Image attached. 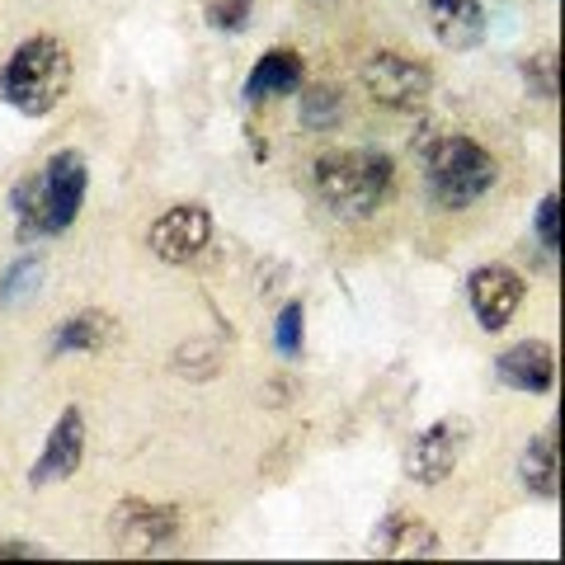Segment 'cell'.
<instances>
[{
	"mask_svg": "<svg viewBox=\"0 0 565 565\" xmlns=\"http://www.w3.org/2000/svg\"><path fill=\"white\" fill-rule=\"evenodd\" d=\"M85 184H90V170H85L81 151H57L43 166V174L14 184L10 207H14V222H20V236L33 241V236L71 232V222L81 217V203H85Z\"/></svg>",
	"mask_w": 565,
	"mask_h": 565,
	"instance_id": "1",
	"label": "cell"
},
{
	"mask_svg": "<svg viewBox=\"0 0 565 565\" xmlns=\"http://www.w3.org/2000/svg\"><path fill=\"white\" fill-rule=\"evenodd\" d=\"M316 170V193L334 217H373V212L392 199L396 170L382 151H330L311 166Z\"/></svg>",
	"mask_w": 565,
	"mask_h": 565,
	"instance_id": "2",
	"label": "cell"
},
{
	"mask_svg": "<svg viewBox=\"0 0 565 565\" xmlns=\"http://www.w3.org/2000/svg\"><path fill=\"white\" fill-rule=\"evenodd\" d=\"M71 76H76V66H71L66 43L29 39L14 47V57L0 71V95L24 118H47L71 95Z\"/></svg>",
	"mask_w": 565,
	"mask_h": 565,
	"instance_id": "3",
	"label": "cell"
},
{
	"mask_svg": "<svg viewBox=\"0 0 565 565\" xmlns=\"http://www.w3.org/2000/svg\"><path fill=\"white\" fill-rule=\"evenodd\" d=\"M494 180H500V166H494V156L476 137H438L429 161H424L429 199L438 207H448V212H462L471 203H481L494 189Z\"/></svg>",
	"mask_w": 565,
	"mask_h": 565,
	"instance_id": "4",
	"label": "cell"
},
{
	"mask_svg": "<svg viewBox=\"0 0 565 565\" xmlns=\"http://www.w3.org/2000/svg\"><path fill=\"white\" fill-rule=\"evenodd\" d=\"M363 90L382 109H419L434 95V71L419 57H405V52H373L363 62Z\"/></svg>",
	"mask_w": 565,
	"mask_h": 565,
	"instance_id": "5",
	"label": "cell"
},
{
	"mask_svg": "<svg viewBox=\"0 0 565 565\" xmlns=\"http://www.w3.org/2000/svg\"><path fill=\"white\" fill-rule=\"evenodd\" d=\"M109 533L118 542V552L128 556H161L180 537V514L174 504H147V500H122L114 509Z\"/></svg>",
	"mask_w": 565,
	"mask_h": 565,
	"instance_id": "6",
	"label": "cell"
},
{
	"mask_svg": "<svg viewBox=\"0 0 565 565\" xmlns=\"http://www.w3.org/2000/svg\"><path fill=\"white\" fill-rule=\"evenodd\" d=\"M467 438H471V429L462 419L429 424L424 434H415L411 452H405V476H411L415 486H444L448 476L457 471V462H462Z\"/></svg>",
	"mask_w": 565,
	"mask_h": 565,
	"instance_id": "7",
	"label": "cell"
},
{
	"mask_svg": "<svg viewBox=\"0 0 565 565\" xmlns=\"http://www.w3.org/2000/svg\"><path fill=\"white\" fill-rule=\"evenodd\" d=\"M523 292H527V282L509 269V264H481V269H471V278H467L471 311H476V321H481L486 334H500L509 321H514L519 307H523Z\"/></svg>",
	"mask_w": 565,
	"mask_h": 565,
	"instance_id": "8",
	"label": "cell"
},
{
	"mask_svg": "<svg viewBox=\"0 0 565 565\" xmlns=\"http://www.w3.org/2000/svg\"><path fill=\"white\" fill-rule=\"evenodd\" d=\"M207 241H212V217H207V207H199V203H180V207L161 212V217L151 222V232H147L151 255L161 264L199 259L207 250Z\"/></svg>",
	"mask_w": 565,
	"mask_h": 565,
	"instance_id": "9",
	"label": "cell"
},
{
	"mask_svg": "<svg viewBox=\"0 0 565 565\" xmlns=\"http://www.w3.org/2000/svg\"><path fill=\"white\" fill-rule=\"evenodd\" d=\"M81 457H85V415L71 405V411L57 415L52 424L47 444H43V457L33 462L29 471V486H57V481H71V476L81 471Z\"/></svg>",
	"mask_w": 565,
	"mask_h": 565,
	"instance_id": "10",
	"label": "cell"
},
{
	"mask_svg": "<svg viewBox=\"0 0 565 565\" xmlns=\"http://www.w3.org/2000/svg\"><path fill=\"white\" fill-rule=\"evenodd\" d=\"M494 377H500L509 392L523 396H546L556 386V349L542 340H523L509 344L500 359H494Z\"/></svg>",
	"mask_w": 565,
	"mask_h": 565,
	"instance_id": "11",
	"label": "cell"
},
{
	"mask_svg": "<svg viewBox=\"0 0 565 565\" xmlns=\"http://www.w3.org/2000/svg\"><path fill=\"white\" fill-rule=\"evenodd\" d=\"M307 81V62L302 52L292 47H269L264 57L250 66V76H245V104H269L278 95H297Z\"/></svg>",
	"mask_w": 565,
	"mask_h": 565,
	"instance_id": "12",
	"label": "cell"
},
{
	"mask_svg": "<svg viewBox=\"0 0 565 565\" xmlns=\"http://www.w3.org/2000/svg\"><path fill=\"white\" fill-rule=\"evenodd\" d=\"M434 39L448 52H471L486 43V6L481 0H429Z\"/></svg>",
	"mask_w": 565,
	"mask_h": 565,
	"instance_id": "13",
	"label": "cell"
},
{
	"mask_svg": "<svg viewBox=\"0 0 565 565\" xmlns=\"http://www.w3.org/2000/svg\"><path fill=\"white\" fill-rule=\"evenodd\" d=\"M519 476H523V490L533 494V500L556 504V494H561V438H556V424L552 429H542L533 444H527L523 462H519Z\"/></svg>",
	"mask_w": 565,
	"mask_h": 565,
	"instance_id": "14",
	"label": "cell"
},
{
	"mask_svg": "<svg viewBox=\"0 0 565 565\" xmlns=\"http://www.w3.org/2000/svg\"><path fill=\"white\" fill-rule=\"evenodd\" d=\"M373 556H438V533L419 519H386L373 533Z\"/></svg>",
	"mask_w": 565,
	"mask_h": 565,
	"instance_id": "15",
	"label": "cell"
},
{
	"mask_svg": "<svg viewBox=\"0 0 565 565\" xmlns=\"http://www.w3.org/2000/svg\"><path fill=\"white\" fill-rule=\"evenodd\" d=\"M104 344V316L81 311L52 334V353H95Z\"/></svg>",
	"mask_w": 565,
	"mask_h": 565,
	"instance_id": "16",
	"label": "cell"
},
{
	"mask_svg": "<svg viewBox=\"0 0 565 565\" xmlns=\"http://www.w3.org/2000/svg\"><path fill=\"white\" fill-rule=\"evenodd\" d=\"M340 118H344V95L334 85H316V90L302 95V128L330 132V128H340Z\"/></svg>",
	"mask_w": 565,
	"mask_h": 565,
	"instance_id": "17",
	"label": "cell"
},
{
	"mask_svg": "<svg viewBox=\"0 0 565 565\" xmlns=\"http://www.w3.org/2000/svg\"><path fill=\"white\" fill-rule=\"evenodd\" d=\"M250 14H255V0H207L203 6L207 29H217V33H245L250 29Z\"/></svg>",
	"mask_w": 565,
	"mask_h": 565,
	"instance_id": "18",
	"label": "cell"
},
{
	"mask_svg": "<svg viewBox=\"0 0 565 565\" xmlns=\"http://www.w3.org/2000/svg\"><path fill=\"white\" fill-rule=\"evenodd\" d=\"M274 344L288 353V359H297L302 353V302H288L278 311V321H274Z\"/></svg>",
	"mask_w": 565,
	"mask_h": 565,
	"instance_id": "19",
	"label": "cell"
},
{
	"mask_svg": "<svg viewBox=\"0 0 565 565\" xmlns=\"http://www.w3.org/2000/svg\"><path fill=\"white\" fill-rule=\"evenodd\" d=\"M537 241L552 259L561 255V193H546L537 203Z\"/></svg>",
	"mask_w": 565,
	"mask_h": 565,
	"instance_id": "20",
	"label": "cell"
},
{
	"mask_svg": "<svg viewBox=\"0 0 565 565\" xmlns=\"http://www.w3.org/2000/svg\"><path fill=\"white\" fill-rule=\"evenodd\" d=\"M527 85H533L537 99H556V52H537L527 62Z\"/></svg>",
	"mask_w": 565,
	"mask_h": 565,
	"instance_id": "21",
	"label": "cell"
},
{
	"mask_svg": "<svg viewBox=\"0 0 565 565\" xmlns=\"http://www.w3.org/2000/svg\"><path fill=\"white\" fill-rule=\"evenodd\" d=\"M33 278H39V264L24 259L20 269H10V274H6V288H0V297H6V302H14L20 292H29V288H33Z\"/></svg>",
	"mask_w": 565,
	"mask_h": 565,
	"instance_id": "22",
	"label": "cell"
},
{
	"mask_svg": "<svg viewBox=\"0 0 565 565\" xmlns=\"http://www.w3.org/2000/svg\"><path fill=\"white\" fill-rule=\"evenodd\" d=\"M6 556H39V546H29V542H0V561Z\"/></svg>",
	"mask_w": 565,
	"mask_h": 565,
	"instance_id": "23",
	"label": "cell"
},
{
	"mask_svg": "<svg viewBox=\"0 0 565 565\" xmlns=\"http://www.w3.org/2000/svg\"><path fill=\"white\" fill-rule=\"evenodd\" d=\"M330 6H340V0H330Z\"/></svg>",
	"mask_w": 565,
	"mask_h": 565,
	"instance_id": "24",
	"label": "cell"
}]
</instances>
